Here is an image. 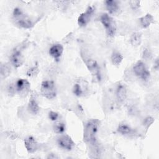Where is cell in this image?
<instances>
[{
	"label": "cell",
	"mask_w": 159,
	"mask_h": 159,
	"mask_svg": "<svg viewBox=\"0 0 159 159\" xmlns=\"http://www.w3.org/2000/svg\"><path fill=\"white\" fill-rule=\"evenodd\" d=\"M99 124V122L96 119H91L86 124L83 133V140L86 143L96 144Z\"/></svg>",
	"instance_id": "obj_1"
},
{
	"label": "cell",
	"mask_w": 159,
	"mask_h": 159,
	"mask_svg": "<svg viewBox=\"0 0 159 159\" xmlns=\"http://www.w3.org/2000/svg\"><path fill=\"white\" fill-rule=\"evenodd\" d=\"M12 19L14 23L22 28L30 29L34 25L33 21L30 17L24 14L22 10L18 7L14 9L12 12Z\"/></svg>",
	"instance_id": "obj_2"
},
{
	"label": "cell",
	"mask_w": 159,
	"mask_h": 159,
	"mask_svg": "<svg viewBox=\"0 0 159 159\" xmlns=\"http://www.w3.org/2000/svg\"><path fill=\"white\" fill-rule=\"evenodd\" d=\"M41 94L48 99H53L57 95L55 84L52 81H43L40 86Z\"/></svg>",
	"instance_id": "obj_3"
},
{
	"label": "cell",
	"mask_w": 159,
	"mask_h": 159,
	"mask_svg": "<svg viewBox=\"0 0 159 159\" xmlns=\"http://www.w3.org/2000/svg\"><path fill=\"white\" fill-rule=\"evenodd\" d=\"M100 21L105 27L107 35L113 37L116 34V25L112 18L108 14L104 13L101 16Z\"/></svg>",
	"instance_id": "obj_4"
},
{
	"label": "cell",
	"mask_w": 159,
	"mask_h": 159,
	"mask_svg": "<svg viewBox=\"0 0 159 159\" xmlns=\"http://www.w3.org/2000/svg\"><path fill=\"white\" fill-rule=\"evenodd\" d=\"M83 58L88 70L91 72L93 78L98 81H100L101 78L100 68L97 61L87 57H83Z\"/></svg>",
	"instance_id": "obj_5"
},
{
	"label": "cell",
	"mask_w": 159,
	"mask_h": 159,
	"mask_svg": "<svg viewBox=\"0 0 159 159\" xmlns=\"http://www.w3.org/2000/svg\"><path fill=\"white\" fill-rule=\"evenodd\" d=\"M134 74L143 80H147L150 78V71L147 70L145 63L142 61H138L133 66Z\"/></svg>",
	"instance_id": "obj_6"
},
{
	"label": "cell",
	"mask_w": 159,
	"mask_h": 159,
	"mask_svg": "<svg viewBox=\"0 0 159 159\" xmlns=\"http://www.w3.org/2000/svg\"><path fill=\"white\" fill-rule=\"evenodd\" d=\"M16 91L21 96H26L30 91V84L25 79H19L15 84Z\"/></svg>",
	"instance_id": "obj_7"
},
{
	"label": "cell",
	"mask_w": 159,
	"mask_h": 159,
	"mask_svg": "<svg viewBox=\"0 0 159 159\" xmlns=\"http://www.w3.org/2000/svg\"><path fill=\"white\" fill-rule=\"evenodd\" d=\"M94 11V8L92 6H88L86 11L81 14L78 18V24L80 27L86 26L90 21Z\"/></svg>",
	"instance_id": "obj_8"
},
{
	"label": "cell",
	"mask_w": 159,
	"mask_h": 159,
	"mask_svg": "<svg viewBox=\"0 0 159 159\" xmlns=\"http://www.w3.org/2000/svg\"><path fill=\"white\" fill-rule=\"evenodd\" d=\"M57 143L60 148L68 151L72 150L75 146V143L71 138L66 134L60 135L58 138Z\"/></svg>",
	"instance_id": "obj_9"
},
{
	"label": "cell",
	"mask_w": 159,
	"mask_h": 159,
	"mask_svg": "<svg viewBox=\"0 0 159 159\" xmlns=\"http://www.w3.org/2000/svg\"><path fill=\"white\" fill-rule=\"evenodd\" d=\"M20 49H15L11 55V63L15 68L20 67L24 63V56Z\"/></svg>",
	"instance_id": "obj_10"
},
{
	"label": "cell",
	"mask_w": 159,
	"mask_h": 159,
	"mask_svg": "<svg viewBox=\"0 0 159 159\" xmlns=\"http://www.w3.org/2000/svg\"><path fill=\"white\" fill-rule=\"evenodd\" d=\"M24 145L29 153H34L39 148L38 142L32 136H29L24 140Z\"/></svg>",
	"instance_id": "obj_11"
},
{
	"label": "cell",
	"mask_w": 159,
	"mask_h": 159,
	"mask_svg": "<svg viewBox=\"0 0 159 159\" xmlns=\"http://www.w3.org/2000/svg\"><path fill=\"white\" fill-rule=\"evenodd\" d=\"M116 94L119 102H124L127 98V88L125 85L123 83H119L117 84Z\"/></svg>",
	"instance_id": "obj_12"
},
{
	"label": "cell",
	"mask_w": 159,
	"mask_h": 159,
	"mask_svg": "<svg viewBox=\"0 0 159 159\" xmlns=\"http://www.w3.org/2000/svg\"><path fill=\"white\" fill-rule=\"evenodd\" d=\"M63 52V46L58 43L53 45L49 49V54L55 60H58L61 56Z\"/></svg>",
	"instance_id": "obj_13"
},
{
	"label": "cell",
	"mask_w": 159,
	"mask_h": 159,
	"mask_svg": "<svg viewBox=\"0 0 159 159\" xmlns=\"http://www.w3.org/2000/svg\"><path fill=\"white\" fill-rule=\"evenodd\" d=\"M105 5L107 11L111 14H115L119 10V2L117 1L107 0L105 1Z\"/></svg>",
	"instance_id": "obj_14"
},
{
	"label": "cell",
	"mask_w": 159,
	"mask_h": 159,
	"mask_svg": "<svg viewBox=\"0 0 159 159\" xmlns=\"http://www.w3.org/2000/svg\"><path fill=\"white\" fill-rule=\"evenodd\" d=\"M140 24L143 28H147L152 23H153L154 19L152 14L148 13L144 16H142L139 19Z\"/></svg>",
	"instance_id": "obj_15"
},
{
	"label": "cell",
	"mask_w": 159,
	"mask_h": 159,
	"mask_svg": "<svg viewBox=\"0 0 159 159\" xmlns=\"http://www.w3.org/2000/svg\"><path fill=\"white\" fill-rule=\"evenodd\" d=\"M117 131L124 135H129L132 134L134 132L133 129H132L129 125L126 124H120L117 129Z\"/></svg>",
	"instance_id": "obj_16"
},
{
	"label": "cell",
	"mask_w": 159,
	"mask_h": 159,
	"mask_svg": "<svg viewBox=\"0 0 159 159\" xmlns=\"http://www.w3.org/2000/svg\"><path fill=\"white\" fill-rule=\"evenodd\" d=\"M28 109L30 113L32 114H37L39 111V104L35 100V99L33 97L30 98L28 103Z\"/></svg>",
	"instance_id": "obj_17"
},
{
	"label": "cell",
	"mask_w": 159,
	"mask_h": 159,
	"mask_svg": "<svg viewBox=\"0 0 159 159\" xmlns=\"http://www.w3.org/2000/svg\"><path fill=\"white\" fill-rule=\"evenodd\" d=\"M130 42L131 45L134 47H137L140 45L142 42L141 33L139 32H135L132 33L130 38Z\"/></svg>",
	"instance_id": "obj_18"
},
{
	"label": "cell",
	"mask_w": 159,
	"mask_h": 159,
	"mask_svg": "<svg viewBox=\"0 0 159 159\" xmlns=\"http://www.w3.org/2000/svg\"><path fill=\"white\" fill-rule=\"evenodd\" d=\"M111 61L115 66H119L123 60L122 55L117 51H114L111 57Z\"/></svg>",
	"instance_id": "obj_19"
},
{
	"label": "cell",
	"mask_w": 159,
	"mask_h": 159,
	"mask_svg": "<svg viewBox=\"0 0 159 159\" xmlns=\"http://www.w3.org/2000/svg\"><path fill=\"white\" fill-rule=\"evenodd\" d=\"M1 76L2 79L6 78L11 73V68L6 63H1L0 67Z\"/></svg>",
	"instance_id": "obj_20"
},
{
	"label": "cell",
	"mask_w": 159,
	"mask_h": 159,
	"mask_svg": "<svg viewBox=\"0 0 159 159\" xmlns=\"http://www.w3.org/2000/svg\"><path fill=\"white\" fill-rule=\"evenodd\" d=\"M53 130L57 134H61L65 130V125L63 122H57L53 125Z\"/></svg>",
	"instance_id": "obj_21"
},
{
	"label": "cell",
	"mask_w": 159,
	"mask_h": 159,
	"mask_svg": "<svg viewBox=\"0 0 159 159\" xmlns=\"http://www.w3.org/2000/svg\"><path fill=\"white\" fill-rule=\"evenodd\" d=\"M73 93L76 96H81L83 95V89L81 86V84L80 83H76L74 86H73Z\"/></svg>",
	"instance_id": "obj_22"
},
{
	"label": "cell",
	"mask_w": 159,
	"mask_h": 159,
	"mask_svg": "<svg viewBox=\"0 0 159 159\" xmlns=\"http://www.w3.org/2000/svg\"><path fill=\"white\" fill-rule=\"evenodd\" d=\"M39 69L38 66H33V67L29 68L27 70L26 74L29 76H34L37 75L39 73Z\"/></svg>",
	"instance_id": "obj_23"
},
{
	"label": "cell",
	"mask_w": 159,
	"mask_h": 159,
	"mask_svg": "<svg viewBox=\"0 0 159 159\" xmlns=\"http://www.w3.org/2000/svg\"><path fill=\"white\" fill-rule=\"evenodd\" d=\"M129 4L131 7V9L134 11H137L139 9L140 5V1H135L132 0L129 1Z\"/></svg>",
	"instance_id": "obj_24"
},
{
	"label": "cell",
	"mask_w": 159,
	"mask_h": 159,
	"mask_svg": "<svg viewBox=\"0 0 159 159\" xmlns=\"http://www.w3.org/2000/svg\"><path fill=\"white\" fill-rule=\"evenodd\" d=\"M154 122V119L153 117H150V116H148L147 117L143 122V124L144 125V127H145V129L147 130L148 128L151 125V124Z\"/></svg>",
	"instance_id": "obj_25"
},
{
	"label": "cell",
	"mask_w": 159,
	"mask_h": 159,
	"mask_svg": "<svg viewBox=\"0 0 159 159\" xmlns=\"http://www.w3.org/2000/svg\"><path fill=\"white\" fill-rule=\"evenodd\" d=\"M48 117L51 120L55 121L56 120L58 117V114L54 111H50L48 113Z\"/></svg>",
	"instance_id": "obj_26"
},
{
	"label": "cell",
	"mask_w": 159,
	"mask_h": 159,
	"mask_svg": "<svg viewBox=\"0 0 159 159\" xmlns=\"http://www.w3.org/2000/svg\"><path fill=\"white\" fill-rule=\"evenodd\" d=\"M7 135L9 136V137L14 139H16L17 138V135L15 133H13L12 132H6Z\"/></svg>",
	"instance_id": "obj_27"
},
{
	"label": "cell",
	"mask_w": 159,
	"mask_h": 159,
	"mask_svg": "<svg viewBox=\"0 0 159 159\" xmlns=\"http://www.w3.org/2000/svg\"><path fill=\"white\" fill-rule=\"evenodd\" d=\"M150 56H151V53L148 49H146L145 51H143V57L144 58H150Z\"/></svg>",
	"instance_id": "obj_28"
},
{
	"label": "cell",
	"mask_w": 159,
	"mask_h": 159,
	"mask_svg": "<svg viewBox=\"0 0 159 159\" xmlns=\"http://www.w3.org/2000/svg\"><path fill=\"white\" fill-rule=\"evenodd\" d=\"M155 68H156L157 70H158V58L156 60V61H155Z\"/></svg>",
	"instance_id": "obj_29"
}]
</instances>
